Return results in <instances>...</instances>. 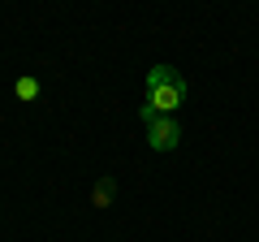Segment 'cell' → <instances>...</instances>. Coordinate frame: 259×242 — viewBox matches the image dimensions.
I'll list each match as a JSON object with an SVG mask.
<instances>
[{
    "label": "cell",
    "instance_id": "1",
    "mask_svg": "<svg viewBox=\"0 0 259 242\" xmlns=\"http://www.w3.org/2000/svg\"><path fill=\"white\" fill-rule=\"evenodd\" d=\"M147 143H151V151H173L182 143V126L173 117H156L147 126Z\"/></svg>",
    "mask_w": 259,
    "mask_h": 242
},
{
    "label": "cell",
    "instance_id": "2",
    "mask_svg": "<svg viewBox=\"0 0 259 242\" xmlns=\"http://www.w3.org/2000/svg\"><path fill=\"white\" fill-rule=\"evenodd\" d=\"M112 199H117V182H112V173H104L100 182H95V190H91V204L95 208H108Z\"/></svg>",
    "mask_w": 259,
    "mask_h": 242
},
{
    "label": "cell",
    "instance_id": "3",
    "mask_svg": "<svg viewBox=\"0 0 259 242\" xmlns=\"http://www.w3.org/2000/svg\"><path fill=\"white\" fill-rule=\"evenodd\" d=\"M177 78H182V74H177L173 65H156L147 74V91H156V87H164V83H177Z\"/></svg>",
    "mask_w": 259,
    "mask_h": 242
},
{
    "label": "cell",
    "instance_id": "4",
    "mask_svg": "<svg viewBox=\"0 0 259 242\" xmlns=\"http://www.w3.org/2000/svg\"><path fill=\"white\" fill-rule=\"evenodd\" d=\"M39 95V83L35 78H18V100H35Z\"/></svg>",
    "mask_w": 259,
    "mask_h": 242
}]
</instances>
